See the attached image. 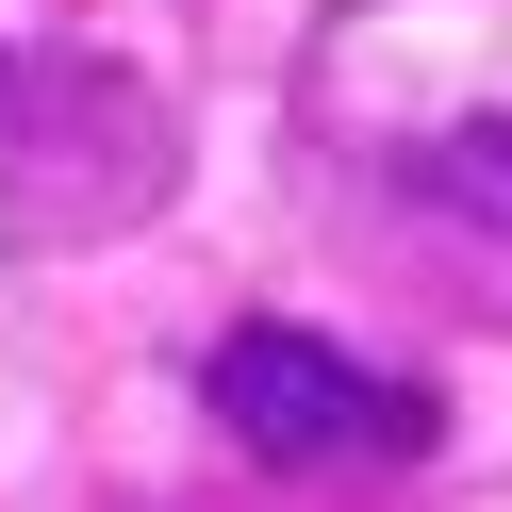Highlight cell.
<instances>
[{
  "mask_svg": "<svg viewBox=\"0 0 512 512\" xmlns=\"http://www.w3.org/2000/svg\"><path fill=\"white\" fill-rule=\"evenodd\" d=\"M199 413L248 463H281V479H364V463H430L446 446L430 380L364 364V347L314 331V314H232V331L199 347Z\"/></svg>",
  "mask_w": 512,
  "mask_h": 512,
  "instance_id": "cell-1",
  "label": "cell"
},
{
  "mask_svg": "<svg viewBox=\"0 0 512 512\" xmlns=\"http://www.w3.org/2000/svg\"><path fill=\"white\" fill-rule=\"evenodd\" d=\"M430 182H463V199L496 215V199H512V116H463V133L430 149Z\"/></svg>",
  "mask_w": 512,
  "mask_h": 512,
  "instance_id": "cell-2",
  "label": "cell"
}]
</instances>
